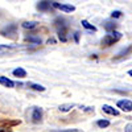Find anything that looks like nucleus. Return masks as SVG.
<instances>
[{
	"label": "nucleus",
	"mask_w": 132,
	"mask_h": 132,
	"mask_svg": "<svg viewBox=\"0 0 132 132\" xmlns=\"http://www.w3.org/2000/svg\"><path fill=\"white\" fill-rule=\"evenodd\" d=\"M120 38H122V33H119V32H116V30H111L110 33H107V35L103 37V40H102V45L103 46H111V45H114L115 42H118Z\"/></svg>",
	"instance_id": "obj_1"
},
{
	"label": "nucleus",
	"mask_w": 132,
	"mask_h": 132,
	"mask_svg": "<svg viewBox=\"0 0 132 132\" xmlns=\"http://www.w3.org/2000/svg\"><path fill=\"white\" fill-rule=\"evenodd\" d=\"M118 107L122 108L123 111H126V112H131L132 111V102L128 101V99H123V101L118 102Z\"/></svg>",
	"instance_id": "obj_2"
},
{
	"label": "nucleus",
	"mask_w": 132,
	"mask_h": 132,
	"mask_svg": "<svg viewBox=\"0 0 132 132\" xmlns=\"http://www.w3.org/2000/svg\"><path fill=\"white\" fill-rule=\"evenodd\" d=\"M42 119V110L40 107H35L32 110V120L35 123H40Z\"/></svg>",
	"instance_id": "obj_3"
},
{
	"label": "nucleus",
	"mask_w": 132,
	"mask_h": 132,
	"mask_svg": "<svg viewBox=\"0 0 132 132\" xmlns=\"http://www.w3.org/2000/svg\"><path fill=\"white\" fill-rule=\"evenodd\" d=\"M53 7L54 8H58L61 11H63V12L69 13V12H73V11H75V7L74 5H70V4H60V3H53Z\"/></svg>",
	"instance_id": "obj_4"
},
{
	"label": "nucleus",
	"mask_w": 132,
	"mask_h": 132,
	"mask_svg": "<svg viewBox=\"0 0 132 132\" xmlns=\"http://www.w3.org/2000/svg\"><path fill=\"white\" fill-rule=\"evenodd\" d=\"M2 35L5 37H15L16 35V25H8L7 28H4L2 30Z\"/></svg>",
	"instance_id": "obj_5"
},
{
	"label": "nucleus",
	"mask_w": 132,
	"mask_h": 132,
	"mask_svg": "<svg viewBox=\"0 0 132 132\" xmlns=\"http://www.w3.org/2000/svg\"><path fill=\"white\" fill-rule=\"evenodd\" d=\"M53 7V3L52 2H48V0H42V2H40L37 4V8L40 11H42V12H46V11H50Z\"/></svg>",
	"instance_id": "obj_6"
},
{
	"label": "nucleus",
	"mask_w": 132,
	"mask_h": 132,
	"mask_svg": "<svg viewBox=\"0 0 132 132\" xmlns=\"http://www.w3.org/2000/svg\"><path fill=\"white\" fill-rule=\"evenodd\" d=\"M16 49V46L13 45H0V56H5V54L12 53Z\"/></svg>",
	"instance_id": "obj_7"
},
{
	"label": "nucleus",
	"mask_w": 132,
	"mask_h": 132,
	"mask_svg": "<svg viewBox=\"0 0 132 132\" xmlns=\"http://www.w3.org/2000/svg\"><path fill=\"white\" fill-rule=\"evenodd\" d=\"M102 110L106 112V114H110V115H119V111L118 110H115L114 107H111V106H108V104H103V107H102Z\"/></svg>",
	"instance_id": "obj_8"
},
{
	"label": "nucleus",
	"mask_w": 132,
	"mask_h": 132,
	"mask_svg": "<svg viewBox=\"0 0 132 132\" xmlns=\"http://www.w3.org/2000/svg\"><path fill=\"white\" fill-rule=\"evenodd\" d=\"M132 52V45H129L127 49H124L123 52H120L119 54H118V56L115 57V60H122V58H124V57H127L128 56V54Z\"/></svg>",
	"instance_id": "obj_9"
},
{
	"label": "nucleus",
	"mask_w": 132,
	"mask_h": 132,
	"mask_svg": "<svg viewBox=\"0 0 132 132\" xmlns=\"http://www.w3.org/2000/svg\"><path fill=\"white\" fill-rule=\"evenodd\" d=\"M0 83L4 85L5 87H13L15 86V82L8 79V78H5V77H0Z\"/></svg>",
	"instance_id": "obj_10"
},
{
	"label": "nucleus",
	"mask_w": 132,
	"mask_h": 132,
	"mask_svg": "<svg viewBox=\"0 0 132 132\" xmlns=\"http://www.w3.org/2000/svg\"><path fill=\"white\" fill-rule=\"evenodd\" d=\"M13 75L19 77V78H24V77H27V71L24 69H21V68H17V69L13 70Z\"/></svg>",
	"instance_id": "obj_11"
},
{
	"label": "nucleus",
	"mask_w": 132,
	"mask_h": 132,
	"mask_svg": "<svg viewBox=\"0 0 132 132\" xmlns=\"http://www.w3.org/2000/svg\"><path fill=\"white\" fill-rule=\"evenodd\" d=\"M73 107H74L73 103H68V104H61V106L58 107V110H60L61 112H68V111H70Z\"/></svg>",
	"instance_id": "obj_12"
},
{
	"label": "nucleus",
	"mask_w": 132,
	"mask_h": 132,
	"mask_svg": "<svg viewBox=\"0 0 132 132\" xmlns=\"http://www.w3.org/2000/svg\"><path fill=\"white\" fill-rule=\"evenodd\" d=\"M36 27H37L36 21H25V23H23V28H25V29H33Z\"/></svg>",
	"instance_id": "obj_13"
},
{
	"label": "nucleus",
	"mask_w": 132,
	"mask_h": 132,
	"mask_svg": "<svg viewBox=\"0 0 132 132\" xmlns=\"http://www.w3.org/2000/svg\"><path fill=\"white\" fill-rule=\"evenodd\" d=\"M29 87L36 91H45V87L41 86V85H36V83H29Z\"/></svg>",
	"instance_id": "obj_14"
},
{
	"label": "nucleus",
	"mask_w": 132,
	"mask_h": 132,
	"mask_svg": "<svg viewBox=\"0 0 132 132\" xmlns=\"http://www.w3.org/2000/svg\"><path fill=\"white\" fill-rule=\"evenodd\" d=\"M82 25H83L86 29H89V30H93V32H95V30H96V28H95L94 25H91L87 20H83V21H82Z\"/></svg>",
	"instance_id": "obj_15"
},
{
	"label": "nucleus",
	"mask_w": 132,
	"mask_h": 132,
	"mask_svg": "<svg viewBox=\"0 0 132 132\" xmlns=\"http://www.w3.org/2000/svg\"><path fill=\"white\" fill-rule=\"evenodd\" d=\"M104 28H106L107 30H115L116 24H115V23H112V21H107V23L104 24Z\"/></svg>",
	"instance_id": "obj_16"
},
{
	"label": "nucleus",
	"mask_w": 132,
	"mask_h": 132,
	"mask_svg": "<svg viewBox=\"0 0 132 132\" xmlns=\"http://www.w3.org/2000/svg\"><path fill=\"white\" fill-rule=\"evenodd\" d=\"M25 40H27V41H29V42H33V44H41V38H40V37H33V36H29V37H27Z\"/></svg>",
	"instance_id": "obj_17"
},
{
	"label": "nucleus",
	"mask_w": 132,
	"mask_h": 132,
	"mask_svg": "<svg viewBox=\"0 0 132 132\" xmlns=\"http://www.w3.org/2000/svg\"><path fill=\"white\" fill-rule=\"evenodd\" d=\"M101 128H106V127H108L110 126V122L108 120H98V123H96Z\"/></svg>",
	"instance_id": "obj_18"
},
{
	"label": "nucleus",
	"mask_w": 132,
	"mask_h": 132,
	"mask_svg": "<svg viewBox=\"0 0 132 132\" xmlns=\"http://www.w3.org/2000/svg\"><path fill=\"white\" fill-rule=\"evenodd\" d=\"M111 17H112V19H118V17H122V12H120V11H114V12L111 13Z\"/></svg>",
	"instance_id": "obj_19"
},
{
	"label": "nucleus",
	"mask_w": 132,
	"mask_h": 132,
	"mask_svg": "<svg viewBox=\"0 0 132 132\" xmlns=\"http://www.w3.org/2000/svg\"><path fill=\"white\" fill-rule=\"evenodd\" d=\"M53 132H79V129H62V131H53Z\"/></svg>",
	"instance_id": "obj_20"
},
{
	"label": "nucleus",
	"mask_w": 132,
	"mask_h": 132,
	"mask_svg": "<svg viewBox=\"0 0 132 132\" xmlns=\"http://www.w3.org/2000/svg\"><path fill=\"white\" fill-rule=\"evenodd\" d=\"M124 132H132V123H129V124H127V126H126Z\"/></svg>",
	"instance_id": "obj_21"
},
{
	"label": "nucleus",
	"mask_w": 132,
	"mask_h": 132,
	"mask_svg": "<svg viewBox=\"0 0 132 132\" xmlns=\"http://www.w3.org/2000/svg\"><path fill=\"white\" fill-rule=\"evenodd\" d=\"M74 38H75V41H78V40H79V33H78V32L75 33V36H74Z\"/></svg>",
	"instance_id": "obj_22"
},
{
	"label": "nucleus",
	"mask_w": 132,
	"mask_h": 132,
	"mask_svg": "<svg viewBox=\"0 0 132 132\" xmlns=\"http://www.w3.org/2000/svg\"><path fill=\"white\" fill-rule=\"evenodd\" d=\"M128 74H129V75L132 77V70H129V71H128Z\"/></svg>",
	"instance_id": "obj_23"
}]
</instances>
